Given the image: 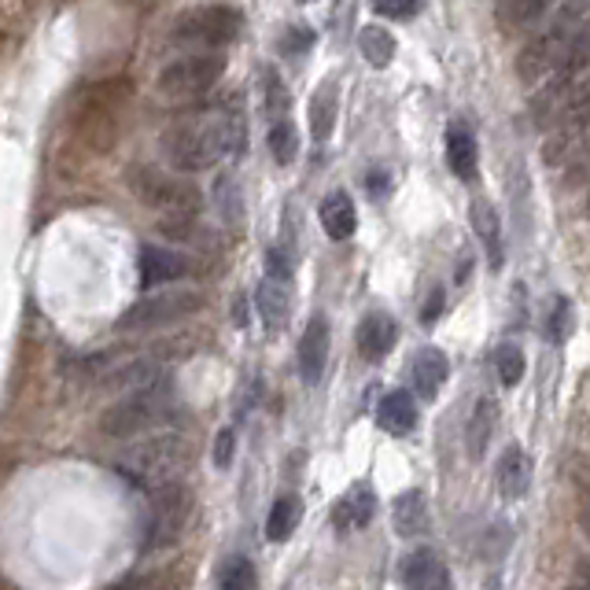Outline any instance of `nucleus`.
<instances>
[{
    "label": "nucleus",
    "instance_id": "f257e3e1",
    "mask_svg": "<svg viewBox=\"0 0 590 590\" xmlns=\"http://www.w3.org/2000/svg\"><path fill=\"white\" fill-rule=\"evenodd\" d=\"M244 144V122L226 108H196L163 133V152L177 171H207Z\"/></svg>",
    "mask_w": 590,
    "mask_h": 590
},
{
    "label": "nucleus",
    "instance_id": "f03ea898",
    "mask_svg": "<svg viewBox=\"0 0 590 590\" xmlns=\"http://www.w3.org/2000/svg\"><path fill=\"white\" fill-rule=\"evenodd\" d=\"M188 458H193V442L182 431L155 428L144 439H136L133 447H125V455L114 461V469H119V477L136 483V488L155 491L182 477Z\"/></svg>",
    "mask_w": 590,
    "mask_h": 590
},
{
    "label": "nucleus",
    "instance_id": "7ed1b4c3",
    "mask_svg": "<svg viewBox=\"0 0 590 590\" xmlns=\"http://www.w3.org/2000/svg\"><path fill=\"white\" fill-rule=\"evenodd\" d=\"M174 417V398L166 381H155L136 392H125L119 403H111L100 414V431L108 439H136L148 431L163 428Z\"/></svg>",
    "mask_w": 590,
    "mask_h": 590
},
{
    "label": "nucleus",
    "instance_id": "20e7f679",
    "mask_svg": "<svg viewBox=\"0 0 590 590\" xmlns=\"http://www.w3.org/2000/svg\"><path fill=\"white\" fill-rule=\"evenodd\" d=\"M193 491L185 488L182 480L163 483V488L152 491V505H148V524H144V554L166 550L185 535V528L193 524Z\"/></svg>",
    "mask_w": 590,
    "mask_h": 590
},
{
    "label": "nucleus",
    "instance_id": "39448f33",
    "mask_svg": "<svg viewBox=\"0 0 590 590\" xmlns=\"http://www.w3.org/2000/svg\"><path fill=\"white\" fill-rule=\"evenodd\" d=\"M130 188L144 207L166 210L174 218H193L199 210V188L188 185L185 177L160 171V166L136 163L130 171Z\"/></svg>",
    "mask_w": 590,
    "mask_h": 590
},
{
    "label": "nucleus",
    "instance_id": "423d86ee",
    "mask_svg": "<svg viewBox=\"0 0 590 590\" xmlns=\"http://www.w3.org/2000/svg\"><path fill=\"white\" fill-rule=\"evenodd\" d=\"M240 26H244V15H240L237 8L207 4V8H196V12L177 15L171 26V41L185 48H221L240 37Z\"/></svg>",
    "mask_w": 590,
    "mask_h": 590
},
{
    "label": "nucleus",
    "instance_id": "0eeeda50",
    "mask_svg": "<svg viewBox=\"0 0 590 590\" xmlns=\"http://www.w3.org/2000/svg\"><path fill=\"white\" fill-rule=\"evenodd\" d=\"M204 292L196 288H171V292H155L144 295L141 303H133L130 310L114 321L119 332H144V329H163V325H174L188 318V314L204 310Z\"/></svg>",
    "mask_w": 590,
    "mask_h": 590
},
{
    "label": "nucleus",
    "instance_id": "6e6552de",
    "mask_svg": "<svg viewBox=\"0 0 590 590\" xmlns=\"http://www.w3.org/2000/svg\"><path fill=\"white\" fill-rule=\"evenodd\" d=\"M576 37H579V30L572 23V12H568L565 19H557L546 34L528 41V48H521V59H516V74H521V81L535 86V81L550 78V74L568 59Z\"/></svg>",
    "mask_w": 590,
    "mask_h": 590
},
{
    "label": "nucleus",
    "instance_id": "1a4fd4ad",
    "mask_svg": "<svg viewBox=\"0 0 590 590\" xmlns=\"http://www.w3.org/2000/svg\"><path fill=\"white\" fill-rule=\"evenodd\" d=\"M221 70H226V59L215 52H193V56L166 63L160 74V92L171 100H196L221 78Z\"/></svg>",
    "mask_w": 590,
    "mask_h": 590
},
{
    "label": "nucleus",
    "instance_id": "9d476101",
    "mask_svg": "<svg viewBox=\"0 0 590 590\" xmlns=\"http://www.w3.org/2000/svg\"><path fill=\"white\" fill-rule=\"evenodd\" d=\"M398 576H403L406 590H455L447 561H442L431 546H420V550L406 554Z\"/></svg>",
    "mask_w": 590,
    "mask_h": 590
},
{
    "label": "nucleus",
    "instance_id": "9b49d317",
    "mask_svg": "<svg viewBox=\"0 0 590 590\" xmlns=\"http://www.w3.org/2000/svg\"><path fill=\"white\" fill-rule=\"evenodd\" d=\"M325 365H329V321L321 318H310L307 332L299 340V376L303 384H318Z\"/></svg>",
    "mask_w": 590,
    "mask_h": 590
},
{
    "label": "nucleus",
    "instance_id": "f8f14e48",
    "mask_svg": "<svg viewBox=\"0 0 590 590\" xmlns=\"http://www.w3.org/2000/svg\"><path fill=\"white\" fill-rule=\"evenodd\" d=\"M358 354L365 358V362H381V358L392 354V347L398 340V329H395V321H392V314H384V310H373V314H365L362 325H358Z\"/></svg>",
    "mask_w": 590,
    "mask_h": 590
},
{
    "label": "nucleus",
    "instance_id": "ddd939ff",
    "mask_svg": "<svg viewBox=\"0 0 590 590\" xmlns=\"http://www.w3.org/2000/svg\"><path fill=\"white\" fill-rule=\"evenodd\" d=\"M185 273H188L185 255H177V251H171V248H155V244L141 248V284L144 288L171 284L177 277H185Z\"/></svg>",
    "mask_w": 590,
    "mask_h": 590
},
{
    "label": "nucleus",
    "instance_id": "4468645a",
    "mask_svg": "<svg viewBox=\"0 0 590 590\" xmlns=\"http://www.w3.org/2000/svg\"><path fill=\"white\" fill-rule=\"evenodd\" d=\"M447 376H450V362L436 347H425L414 358V365H409V381H414V392L420 398H436L442 392V384H447Z\"/></svg>",
    "mask_w": 590,
    "mask_h": 590
},
{
    "label": "nucleus",
    "instance_id": "2eb2a0df",
    "mask_svg": "<svg viewBox=\"0 0 590 590\" xmlns=\"http://www.w3.org/2000/svg\"><path fill=\"white\" fill-rule=\"evenodd\" d=\"M494 480H499L502 499H521V494H528V488H532L528 450H521V447L505 450V455L499 458V466H494Z\"/></svg>",
    "mask_w": 590,
    "mask_h": 590
},
{
    "label": "nucleus",
    "instance_id": "dca6fc26",
    "mask_svg": "<svg viewBox=\"0 0 590 590\" xmlns=\"http://www.w3.org/2000/svg\"><path fill=\"white\" fill-rule=\"evenodd\" d=\"M255 307L262 314V321H266V329H284V325H288V314H292L288 281H277V277L262 281L255 292Z\"/></svg>",
    "mask_w": 590,
    "mask_h": 590
},
{
    "label": "nucleus",
    "instance_id": "f3484780",
    "mask_svg": "<svg viewBox=\"0 0 590 590\" xmlns=\"http://www.w3.org/2000/svg\"><path fill=\"white\" fill-rule=\"evenodd\" d=\"M392 528L398 539H414V535H425L428 532V502L420 491H403L395 499V510H392Z\"/></svg>",
    "mask_w": 590,
    "mask_h": 590
},
{
    "label": "nucleus",
    "instance_id": "a211bd4d",
    "mask_svg": "<svg viewBox=\"0 0 590 590\" xmlns=\"http://www.w3.org/2000/svg\"><path fill=\"white\" fill-rule=\"evenodd\" d=\"M376 425L392 436H406V431L417 428V403L409 392H387L376 406Z\"/></svg>",
    "mask_w": 590,
    "mask_h": 590
},
{
    "label": "nucleus",
    "instance_id": "6ab92c4d",
    "mask_svg": "<svg viewBox=\"0 0 590 590\" xmlns=\"http://www.w3.org/2000/svg\"><path fill=\"white\" fill-rule=\"evenodd\" d=\"M373 513H376V494L358 483V488H351L340 499L332 521H336V528H340V532H358V528H365V524L373 521Z\"/></svg>",
    "mask_w": 590,
    "mask_h": 590
},
{
    "label": "nucleus",
    "instance_id": "aec40b11",
    "mask_svg": "<svg viewBox=\"0 0 590 590\" xmlns=\"http://www.w3.org/2000/svg\"><path fill=\"white\" fill-rule=\"evenodd\" d=\"M477 163H480V152H477V136L469 133V125H450V133H447L450 174L461 177V182H472V177H477Z\"/></svg>",
    "mask_w": 590,
    "mask_h": 590
},
{
    "label": "nucleus",
    "instance_id": "412c9836",
    "mask_svg": "<svg viewBox=\"0 0 590 590\" xmlns=\"http://www.w3.org/2000/svg\"><path fill=\"white\" fill-rule=\"evenodd\" d=\"M494 425H499V406H494V398H480V403L472 406L469 425H466V447H469L472 461H480L483 455H488Z\"/></svg>",
    "mask_w": 590,
    "mask_h": 590
},
{
    "label": "nucleus",
    "instance_id": "4be33fe9",
    "mask_svg": "<svg viewBox=\"0 0 590 590\" xmlns=\"http://www.w3.org/2000/svg\"><path fill=\"white\" fill-rule=\"evenodd\" d=\"M318 215H321L325 233H329L332 240H347V237H354L358 210H354L351 196H347V193H329V196H325Z\"/></svg>",
    "mask_w": 590,
    "mask_h": 590
},
{
    "label": "nucleus",
    "instance_id": "5701e85b",
    "mask_svg": "<svg viewBox=\"0 0 590 590\" xmlns=\"http://www.w3.org/2000/svg\"><path fill=\"white\" fill-rule=\"evenodd\" d=\"M299 521H303V502L295 499V494H281L266 516V539L270 543L292 539V532L299 528Z\"/></svg>",
    "mask_w": 590,
    "mask_h": 590
},
{
    "label": "nucleus",
    "instance_id": "b1692460",
    "mask_svg": "<svg viewBox=\"0 0 590 590\" xmlns=\"http://www.w3.org/2000/svg\"><path fill=\"white\" fill-rule=\"evenodd\" d=\"M332 125H336V86H332V81H325V86L314 92V100H310V133H314V141H329Z\"/></svg>",
    "mask_w": 590,
    "mask_h": 590
},
{
    "label": "nucleus",
    "instance_id": "393cba45",
    "mask_svg": "<svg viewBox=\"0 0 590 590\" xmlns=\"http://www.w3.org/2000/svg\"><path fill=\"white\" fill-rule=\"evenodd\" d=\"M358 48H362V59L369 67H387L395 59V37L384 26H365L358 34Z\"/></svg>",
    "mask_w": 590,
    "mask_h": 590
},
{
    "label": "nucleus",
    "instance_id": "a878e982",
    "mask_svg": "<svg viewBox=\"0 0 590 590\" xmlns=\"http://www.w3.org/2000/svg\"><path fill=\"white\" fill-rule=\"evenodd\" d=\"M218 590H255V565L248 557H229L218 572Z\"/></svg>",
    "mask_w": 590,
    "mask_h": 590
},
{
    "label": "nucleus",
    "instance_id": "bb28decb",
    "mask_svg": "<svg viewBox=\"0 0 590 590\" xmlns=\"http://www.w3.org/2000/svg\"><path fill=\"white\" fill-rule=\"evenodd\" d=\"M270 155L277 160L281 166H288L295 155H299V133H295L292 122H277L270 130Z\"/></svg>",
    "mask_w": 590,
    "mask_h": 590
},
{
    "label": "nucleus",
    "instance_id": "cd10ccee",
    "mask_svg": "<svg viewBox=\"0 0 590 590\" xmlns=\"http://www.w3.org/2000/svg\"><path fill=\"white\" fill-rule=\"evenodd\" d=\"M494 369H499V381L505 387H516L524 376V354L516 343H502L499 351H494Z\"/></svg>",
    "mask_w": 590,
    "mask_h": 590
},
{
    "label": "nucleus",
    "instance_id": "c85d7f7f",
    "mask_svg": "<svg viewBox=\"0 0 590 590\" xmlns=\"http://www.w3.org/2000/svg\"><path fill=\"white\" fill-rule=\"evenodd\" d=\"M472 226H477V233H480L483 244H488L494 255H499V215L491 210L488 199H477V204H472Z\"/></svg>",
    "mask_w": 590,
    "mask_h": 590
},
{
    "label": "nucleus",
    "instance_id": "c756f323",
    "mask_svg": "<svg viewBox=\"0 0 590 590\" xmlns=\"http://www.w3.org/2000/svg\"><path fill=\"white\" fill-rule=\"evenodd\" d=\"M550 4L554 0H510V4H505V19H510L513 26H532L546 15Z\"/></svg>",
    "mask_w": 590,
    "mask_h": 590
},
{
    "label": "nucleus",
    "instance_id": "7c9ffc66",
    "mask_svg": "<svg viewBox=\"0 0 590 590\" xmlns=\"http://www.w3.org/2000/svg\"><path fill=\"white\" fill-rule=\"evenodd\" d=\"M568 332H572V303L554 299V314L546 318V336H550L554 343H565Z\"/></svg>",
    "mask_w": 590,
    "mask_h": 590
},
{
    "label": "nucleus",
    "instance_id": "2f4dec72",
    "mask_svg": "<svg viewBox=\"0 0 590 590\" xmlns=\"http://www.w3.org/2000/svg\"><path fill=\"white\" fill-rule=\"evenodd\" d=\"M233 447H237V431L221 428L218 439H215V466L218 469H229V461H233Z\"/></svg>",
    "mask_w": 590,
    "mask_h": 590
},
{
    "label": "nucleus",
    "instance_id": "473e14b6",
    "mask_svg": "<svg viewBox=\"0 0 590 590\" xmlns=\"http://www.w3.org/2000/svg\"><path fill=\"white\" fill-rule=\"evenodd\" d=\"M266 108L277 111V114L288 111V89L281 86L277 74H266Z\"/></svg>",
    "mask_w": 590,
    "mask_h": 590
},
{
    "label": "nucleus",
    "instance_id": "72a5a7b5",
    "mask_svg": "<svg viewBox=\"0 0 590 590\" xmlns=\"http://www.w3.org/2000/svg\"><path fill=\"white\" fill-rule=\"evenodd\" d=\"M103 590H171V587H166L163 576H130V579H122V583H111Z\"/></svg>",
    "mask_w": 590,
    "mask_h": 590
},
{
    "label": "nucleus",
    "instance_id": "f704fd0d",
    "mask_svg": "<svg viewBox=\"0 0 590 590\" xmlns=\"http://www.w3.org/2000/svg\"><path fill=\"white\" fill-rule=\"evenodd\" d=\"M266 273H270V277H277V281H288V277H292V259H288V251L270 248V251H266Z\"/></svg>",
    "mask_w": 590,
    "mask_h": 590
},
{
    "label": "nucleus",
    "instance_id": "c9c22d12",
    "mask_svg": "<svg viewBox=\"0 0 590 590\" xmlns=\"http://www.w3.org/2000/svg\"><path fill=\"white\" fill-rule=\"evenodd\" d=\"M314 45V34L310 30H303V26H292L288 34H284V41H281V48L288 52V56H299V52H307Z\"/></svg>",
    "mask_w": 590,
    "mask_h": 590
},
{
    "label": "nucleus",
    "instance_id": "e433bc0d",
    "mask_svg": "<svg viewBox=\"0 0 590 590\" xmlns=\"http://www.w3.org/2000/svg\"><path fill=\"white\" fill-rule=\"evenodd\" d=\"M417 4H420V0H373L376 12H381V15H392V19L414 15V12H417Z\"/></svg>",
    "mask_w": 590,
    "mask_h": 590
},
{
    "label": "nucleus",
    "instance_id": "4c0bfd02",
    "mask_svg": "<svg viewBox=\"0 0 590 590\" xmlns=\"http://www.w3.org/2000/svg\"><path fill=\"white\" fill-rule=\"evenodd\" d=\"M439 310H442V288H431L428 303H425V310H420V321L431 325V321L439 318Z\"/></svg>",
    "mask_w": 590,
    "mask_h": 590
},
{
    "label": "nucleus",
    "instance_id": "58836bf2",
    "mask_svg": "<svg viewBox=\"0 0 590 590\" xmlns=\"http://www.w3.org/2000/svg\"><path fill=\"white\" fill-rule=\"evenodd\" d=\"M365 185H369V193H373L376 199H384V196H387V188H392V182H387V174H384V171L369 174V177H365Z\"/></svg>",
    "mask_w": 590,
    "mask_h": 590
},
{
    "label": "nucleus",
    "instance_id": "ea45409f",
    "mask_svg": "<svg viewBox=\"0 0 590 590\" xmlns=\"http://www.w3.org/2000/svg\"><path fill=\"white\" fill-rule=\"evenodd\" d=\"M576 583L583 587V590H590V561H579L576 565Z\"/></svg>",
    "mask_w": 590,
    "mask_h": 590
},
{
    "label": "nucleus",
    "instance_id": "a19ab883",
    "mask_svg": "<svg viewBox=\"0 0 590 590\" xmlns=\"http://www.w3.org/2000/svg\"><path fill=\"white\" fill-rule=\"evenodd\" d=\"M579 528H583V535H587V543H590V499L579 505Z\"/></svg>",
    "mask_w": 590,
    "mask_h": 590
},
{
    "label": "nucleus",
    "instance_id": "79ce46f5",
    "mask_svg": "<svg viewBox=\"0 0 590 590\" xmlns=\"http://www.w3.org/2000/svg\"><path fill=\"white\" fill-rule=\"evenodd\" d=\"M587 215H590V188H587Z\"/></svg>",
    "mask_w": 590,
    "mask_h": 590
},
{
    "label": "nucleus",
    "instance_id": "37998d69",
    "mask_svg": "<svg viewBox=\"0 0 590 590\" xmlns=\"http://www.w3.org/2000/svg\"><path fill=\"white\" fill-rule=\"evenodd\" d=\"M299 4H314V0H299Z\"/></svg>",
    "mask_w": 590,
    "mask_h": 590
}]
</instances>
